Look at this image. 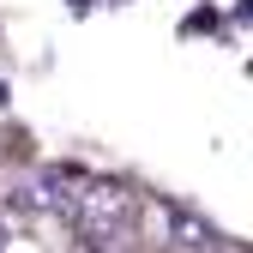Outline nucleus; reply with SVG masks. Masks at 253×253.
I'll return each instance as SVG.
<instances>
[{"label":"nucleus","instance_id":"f257e3e1","mask_svg":"<svg viewBox=\"0 0 253 253\" xmlns=\"http://www.w3.org/2000/svg\"><path fill=\"white\" fill-rule=\"evenodd\" d=\"M67 223L79 229V241L90 253H139V223L145 211L133 199V187L121 181H103V175H84L79 193L67 205Z\"/></svg>","mask_w":253,"mask_h":253},{"label":"nucleus","instance_id":"7ed1b4c3","mask_svg":"<svg viewBox=\"0 0 253 253\" xmlns=\"http://www.w3.org/2000/svg\"><path fill=\"white\" fill-rule=\"evenodd\" d=\"M79 181H84L79 169H42L37 181H30V205L67 217V205H73V193H79Z\"/></svg>","mask_w":253,"mask_h":253},{"label":"nucleus","instance_id":"39448f33","mask_svg":"<svg viewBox=\"0 0 253 253\" xmlns=\"http://www.w3.org/2000/svg\"><path fill=\"white\" fill-rule=\"evenodd\" d=\"M0 247H6V223H0Z\"/></svg>","mask_w":253,"mask_h":253},{"label":"nucleus","instance_id":"20e7f679","mask_svg":"<svg viewBox=\"0 0 253 253\" xmlns=\"http://www.w3.org/2000/svg\"><path fill=\"white\" fill-rule=\"evenodd\" d=\"M67 6H73V18H84L90 6H97V0H67Z\"/></svg>","mask_w":253,"mask_h":253},{"label":"nucleus","instance_id":"f03ea898","mask_svg":"<svg viewBox=\"0 0 253 253\" xmlns=\"http://www.w3.org/2000/svg\"><path fill=\"white\" fill-rule=\"evenodd\" d=\"M151 235H157L163 253H223L229 247L199 211H187V205H157L151 211Z\"/></svg>","mask_w":253,"mask_h":253}]
</instances>
